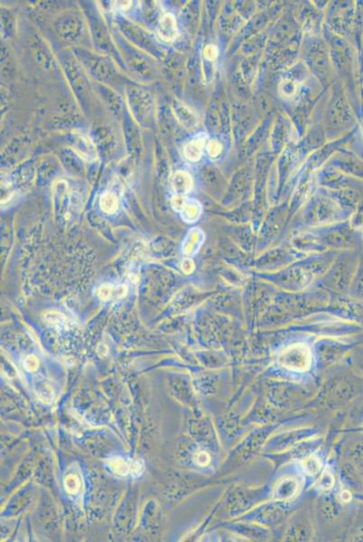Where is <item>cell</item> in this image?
<instances>
[{
    "label": "cell",
    "mask_w": 363,
    "mask_h": 542,
    "mask_svg": "<svg viewBox=\"0 0 363 542\" xmlns=\"http://www.w3.org/2000/svg\"><path fill=\"white\" fill-rule=\"evenodd\" d=\"M341 497H342V500L344 501V503H348V502L351 500V498H352V496H351V493H350L349 491H343V493H342V496H341Z\"/></svg>",
    "instance_id": "cell-22"
},
{
    "label": "cell",
    "mask_w": 363,
    "mask_h": 542,
    "mask_svg": "<svg viewBox=\"0 0 363 542\" xmlns=\"http://www.w3.org/2000/svg\"><path fill=\"white\" fill-rule=\"evenodd\" d=\"M35 389L38 398L44 403H49L54 398V391L51 387L47 386L45 384H38L35 387Z\"/></svg>",
    "instance_id": "cell-11"
},
{
    "label": "cell",
    "mask_w": 363,
    "mask_h": 542,
    "mask_svg": "<svg viewBox=\"0 0 363 542\" xmlns=\"http://www.w3.org/2000/svg\"><path fill=\"white\" fill-rule=\"evenodd\" d=\"M200 213V206L198 203L195 202V201H191V202H186V204L183 209V215L182 217L186 221V222H195L196 219L198 218Z\"/></svg>",
    "instance_id": "cell-9"
},
{
    "label": "cell",
    "mask_w": 363,
    "mask_h": 542,
    "mask_svg": "<svg viewBox=\"0 0 363 542\" xmlns=\"http://www.w3.org/2000/svg\"><path fill=\"white\" fill-rule=\"evenodd\" d=\"M126 292L127 289L124 286L113 287L109 284H105L99 289L98 295L102 300L108 301L113 297H123L125 296Z\"/></svg>",
    "instance_id": "cell-7"
},
{
    "label": "cell",
    "mask_w": 363,
    "mask_h": 542,
    "mask_svg": "<svg viewBox=\"0 0 363 542\" xmlns=\"http://www.w3.org/2000/svg\"><path fill=\"white\" fill-rule=\"evenodd\" d=\"M80 486H81L80 480L75 475H70V476H66V478L64 479V487H65V490L70 494L76 493L79 491Z\"/></svg>",
    "instance_id": "cell-12"
},
{
    "label": "cell",
    "mask_w": 363,
    "mask_h": 542,
    "mask_svg": "<svg viewBox=\"0 0 363 542\" xmlns=\"http://www.w3.org/2000/svg\"><path fill=\"white\" fill-rule=\"evenodd\" d=\"M279 362L290 371H305L311 364V352L305 345H294L282 354Z\"/></svg>",
    "instance_id": "cell-1"
},
{
    "label": "cell",
    "mask_w": 363,
    "mask_h": 542,
    "mask_svg": "<svg viewBox=\"0 0 363 542\" xmlns=\"http://www.w3.org/2000/svg\"><path fill=\"white\" fill-rule=\"evenodd\" d=\"M110 468L119 476H127L130 473V465L120 457H114L109 461Z\"/></svg>",
    "instance_id": "cell-10"
},
{
    "label": "cell",
    "mask_w": 363,
    "mask_h": 542,
    "mask_svg": "<svg viewBox=\"0 0 363 542\" xmlns=\"http://www.w3.org/2000/svg\"><path fill=\"white\" fill-rule=\"evenodd\" d=\"M298 484L297 481L292 478L282 480L276 486L275 497L277 500H286L293 497L297 491Z\"/></svg>",
    "instance_id": "cell-5"
},
{
    "label": "cell",
    "mask_w": 363,
    "mask_h": 542,
    "mask_svg": "<svg viewBox=\"0 0 363 542\" xmlns=\"http://www.w3.org/2000/svg\"><path fill=\"white\" fill-rule=\"evenodd\" d=\"M100 204L102 207V211H105L106 214H114L116 213L118 208V200L117 195L108 192L102 195Z\"/></svg>",
    "instance_id": "cell-8"
},
{
    "label": "cell",
    "mask_w": 363,
    "mask_h": 542,
    "mask_svg": "<svg viewBox=\"0 0 363 542\" xmlns=\"http://www.w3.org/2000/svg\"><path fill=\"white\" fill-rule=\"evenodd\" d=\"M172 204L176 211H183V209L186 204V201L184 200L183 195H176V196L173 197Z\"/></svg>",
    "instance_id": "cell-20"
},
{
    "label": "cell",
    "mask_w": 363,
    "mask_h": 542,
    "mask_svg": "<svg viewBox=\"0 0 363 542\" xmlns=\"http://www.w3.org/2000/svg\"><path fill=\"white\" fill-rule=\"evenodd\" d=\"M38 366H39V362L34 355L28 356V358L25 360V367L27 368L28 371H36L38 369Z\"/></svg>",
    "instance_id": "cell-18"
},
{
    "label": "cell",
    "mask_w": 363,
    "mask_h": 542,
    "mask_svg": "<svg viewBox=\"0 0 363 542\" xmlns=\"http://www.w3.org/2000/svg\"><path fill=\"white\" fill-rule=\"evenodd\" d=\"M203 55L204 57L207 60L210 61H213L215 59L217 58V55H218V50H217V47L215 45H207L205 47L204 51H203Z\"/></svg>",
    "instance_id": "cell-19"
},
{
    "label": "cell",
    "mask_w": 363,
    "mask_h": 542,
    "mask_svg": "<svg viewBox=\"0 0 363 542\" xmlns=\"http://www.w3.org/2000/svg\"><path fill=\"white\" fill-rule=\"evenodd\" d=\"M173 188L176 195H184L191 191L192 181L191 176L184 171L176 172L173 178Z\"/></svg>",
    "instance_id": "cell-6"
},
{
    "label": "cell",
    "mask_w": 363,
    "mask_h": 542,
    "mask_svg": "<svg viewBox=\"0 0 363 542\" xmlns=\"http://www.w3.org/2000/svg\"><path fill=\"white\" fill-rule=\"evenodd\" d=\"M195 461L197 464H199L200 466H205L210 463V456L208 455L207 453L205 452H200L198 454H196V457H195Z\"/></svg>",
    "instance_id": "cell-21"
},
{
    "label": "cell",
    "mask_w": 363,
    "mask_h": 542,
    "mask_svg": "<svg viewBox=\"0 0 363 542\" xmlns=\"http://www.w3.org/2000/svg\"><path fill=\"white\" fill-rule=\"evenodd\" d=\"M178 28L175 16L167 13L161 17L158 26V35L164 42H173L178 36Z\"/></svg>",
    "instance_id": "cell-2"
},
{
    "label": "cell",
    "mask_w": 363,
    "mask_h": 542,
    "mask_svg": "<svg viewBox=\"0 0 363 542\" xmlns=\"http://www.w3.org/2000/svg\"><path fill=\"white\" fill-rule=\"evenodd\" d=\"M207 150L211 157H216V156H219L221 152H222L223 146L221 145L219 141L211 140L208 144Z\"/></svg>",
    "instance_id": "cell-16"
},
{
    "label": "cell",
    "mask_w": 363,
    "mask_h": 542,
    "mask_svg": "<svg viewBox=\"0 0 363 542\" xmlns=\"http://www.w3.org/2000/svg\"><path fill=\"white\" fill-rule=\"evenodd\" d=\"M207 136L202 134L190 141L184 149V155L189 161L196 162L203 156V149L206 145Z\"/></svg>",
    "instance_id": "cell-3"
},
{
    "label": "cell",
    "mask_w": 363,
    "mask_h": 542,
    "mask_svg": "<svg viewBox=\"0 0 363 542\" xmlns=\"http://www.w3.org/2000/svg\"><path fill=\"white\" fill-rule=\"evenodd\" d=\"M144 464L142 460L134 461L130 464V473L133 476H139L144 471Z\"/></svg>",
    "instance_id": "cell-17"
},
{
    "label": "cell",
    "mask_w": 363,
    "mask_h": 542,
    "mask_svg": "<svg viewBox=\"0 0 363 542\" xmlns=\"http://www.w3.org/2000/svg\"><path fill=\"white\" fill-rule=\"evenodd\" d=\"M297 90V86L296 82L291 80H285L280 85V92L285 98L293 97L296 94Z\"/></svg>",
    "instance_id": "cell-14"
},
{
    "label": "cell",
    "mask_w": 363,
    "mask_h": 542,
    "mask_svg": "<svg viewBox=\"0 0 363 542\" xmlns=\"http://www.w3.org/2000/svg\"><path fill=\"white\" fill-rule=\"evenodd\" d=\"M173 106L176 119L181 122V124L186 129H195L198 123L196 114L191 112V109L184 105V103L175 102Z\"/></svg>",
    "instance_id": "cell-4"
},
{
    "label": "cell",
    "mask_w": 363,
    "mask_h": 542,
    "mask_svg": "<svg viewBox=\"0 0 363 542\" xmlns=\"http://www.w3.org/2000/svg\"><path fill=\"white\" fill-rule=\"evenodd\" d=\"M304 469L308 475H316L320 470V461L317 457H308L304 462Z\"/></svg>",
    "instance_id": "cell-13"
},
{
    "label": "cell",
    "mask_w": 363,
    "mask_h": 542,
    "mask_svg": "<svg viewBox=\"0 0 363 542\" xmlns=\"http://www.w3.org/2000/svg\"><path fill=\"white\" fill-rule=\"evenodd\" d=\"M334 484V479L332 474L328 472H324L321 476L320 479L318 481V488L323 491H326L332 487Z\"/></svg>",
    "instance_id": "cell-15"
}]
</instances>
